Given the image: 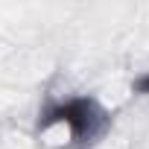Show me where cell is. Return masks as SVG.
Masks as SVG:
<instances>
[{"instance_id": "1", "label": "cell", "mask_w": 149, "mask_h": 149, "mask_svg": "<svg viewBox=\"0 0 149 149\" xmlns=\"http://www.w3.org/2000/svg\"><path fill=\"white\" fill-rule=\"evenodd\" d=\"M114 129V111L91 94L47 100L35 117V137L44 149H94Z\"/></svg>"}, {"instance_id": "2", "label": "cell", "mask_w": 149, "mask_h": 149, "mask_svg": "<svg viewBox=\"0 0 149 149\" xmlns=\"http://www.w3.org/2000/svg\"><path fill=\"white\" fill-rule=\"evenodd\" d=\"M132 91H134V94H140V97H149V70L137 73V76L132 79Z\"/></svg>"}]
</instances>
